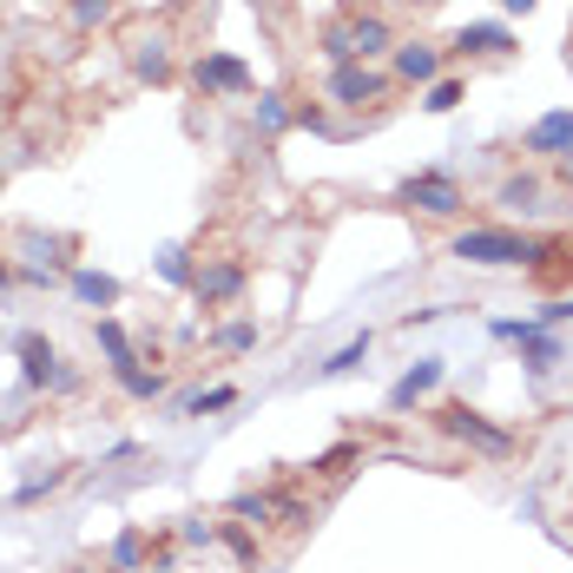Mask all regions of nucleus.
<instances>
[{"label": "nucleus", "mask_w": 573, "mask_h": 573, "mask_svg": "<svg viewBox=\"0 0 573 573\" xmlns=\"http://www.w3.org/2000/svg\"><path fill=\"white\" fill-rule=\"evenodd\" d=\"M0 284H7V258H0Z\"/></svg>", "instance_id": "obj_24"}, {"label": "nucleus", "mask_w": 573, "mask_h": 573, "mask_svg": "<svg viewBox=\"0 0 573 573\" xmlns=\"http://www.w3.org/2000/svg\"><path fill=\"white\" fill-rule=\"evenodd\" d=\"M258 126H264V133H284V126H290L284 93H258Z\"/></svg>", "instance_id": "obj_16"}, {"label": "nucleus", "mask_w": 573, "mask_h": 573, "mask_svg": "<svg viewBox=\"0 0 573 573\" xmlns=\"http://www.w3.org/2000/svg\"><path fill=\"white\" fill-rule=\"evenodd\" d=\"M382 86H389V79H382L376 67H362V60H350V67L330 72V99H337V106H376Z\"/></svg>", "instance_id": "obj_4"}, {"label": "nucleus", "mask_w": 573, "mask_h": 573, "mask_svg": "<svg viewBox=\"0 0 573 573\" xmlns=\"http://www.w3.org/2000/svg\"><path fill=\"white\" fill-rule=\"evenodd\" d=\"M402 205H416V212H429V217L468 212V198H462V185H455L448 172H416V178H402Z\"/></svg>", "instance_id": "obj_3"}, {"label": "nucleus", "mask_w": 573, "mask_h": 573, "mask_svg": "<svg viewBox=\"0 0 573 573\" xmlns=\"http://www.w3.org/2000/svg\"><path fill=\"white\" fill-rule=\"evenodd\" d=\"M448 251L462 264H541V258H554V244L521 237V231H462Z\"/></svg>", "instance_id": "obj_1"}, {"label": "nucleus", "mask_w": 573, "mask_h": 573, "mask_svg": "<svg viewBox=\"0 0 573 573\" xmlns=\"http://www.w3.org/2000/svg\"><path fill=\"white\" fill-rule=\"evenodd\" d=\"M244 284V271L237 264H217V271H198V297L212 303V297H231V290Z\"/></svg>", "instance_id": "obj_13"}, {"label": "nucleus", "mask_w": 573, "mask_h": 573, "mask_svg": "<svg viewBox=\"0 0 573 573\" xmlns=\"http://www.w3.org/2000/svg\"><path fill=\"white\" fill-rule=\"evenodd\" d=\"M67 13H72V27H99L113 13V0H67Z\"/></svg>", "instance_id": "obj_18"}, {"label": "nucleus", "mask_w": 573, "mask_h": 573, "mask_svg": "<svg viewBox=\"0 0 573 573\" xmlns=\"http://www.w3.org/2000/svg\"><path fill=\"white\" fill-rule=\"evenodd\" d=\"M158 271H165L172 284H185V278H192V264H185V251H165V258H158Z\"/></svg>", "instance_id": "obj_19"}, {"label": "nucleus", "mask_w": 573, "mask_h": 573, "mask_svg": "<svg viewBox=\"0 0 573 573\" xmlns=\"http://www.w3.org/2000/svg\"><path fill=\"white\" fill-rule=\"evenodd\" d=\"M396 72H402L409 86H435V72H441V54H435L429 40H409V47H396Z\"/></svg>", "instance_id": "obj_8"}, {"label": "nucleus", "mask_w": 573, "mask_h": 573, "mask_svg": "<svg viewBox=\"0 0 573 573\" xmlns=\"http://www.w3.org/2000/svg\"><path fill=\"white\" fill-rule=\"evenodd\" d=\"M527 152H541V158H567V152H573V106H567V113L534 119V126H527Z\"/></svg>", "instance_id": "obj_7"}, {"label": "nucleus", "mask_w": 573, "mask_h": 573, "mask_svg": "<svg viewBox=\"0 0 573 573\" xmlns=\"http://www.w3.org/2000/svg\"><path fill=\"white\" fill-rule=\"evenodd\" d=\"M72 290H79L86 303H119V284H113V278H99V271H79Z\"/></svg>", "instance_id": "obj_15"}, {"label": "nucleus", "mask_w": 573, "mask_h": 573, "mask_svg": "<svg viewBox=\"0 0 573 573\" xmlns=\"http://www.w3.org/2000/svg\"><path fill=\"white\" fill-rule=\"evenodd\" d=\"M502 212H521V217L541 212V178H534V172H521V178H502Z\"/></svg>", "instance_id": "obj_9"}, {"label": "nucleus", "mask_w": 573, "mask_h": 573, "mask_svg": "<svg viewBox=\"0 0 573 573\" xmlns=\"http://www.w3.org/2000/svg\"><path fill=\"white\" fill-rule=\"evenodd\" d=\"M507 13H534V7H541V0H502Z\"/></svg>", "instance_id": "obj_22"}, {"label": "nucleus", "mask_w": 573, "mask_h": 573, "mask_svg": "<svg viewBox=\"0 0 573 573\" xmlns=\"http://www.w3.org/2000/svg\"><path fill=\"white\" fill-rule=\"evenodd\" d=\"M448 429H455V435H468V441H482L488 455H502V448H507V429H488V423H475L468 409H462V416H448Z\"/></svg>", "instance_id": "obj_11"}, {"label": "nucleus", "mask_w": 573, "mask_h": 573, "mask_svg": "<svg viewBox=\"0 0 573 573\" xmlns=\"http://www.w3.org/2000/svg\"><path fill=\"white\" fill-rule=\"evenodd\" d=\"M448 54H462V60H468V54H475V60H502V54H514V33H507L502 20H475V27L455 33Z\"/></svg>", "instance_id": "obj_5"}, {"label": "nucleus", "mask_w": 573, "mask_h": 573, "mask_svg": "<svg viewBox=\"0 0 573 573\" xmlns=\"http://www.w3.org/2000/svg\"><path fill=\"white\" fill-rule=\"evenodd\" d=\"M561 178H567V185H573V152H567V158H561Z\"/></svg>", "instance_id": "obj_23"}, {"label": "nucleus", "mask_w": 573, "mask_h": 573, "mask_svg": "<svg viewBox=\"0 0 573 573\" xmlns=\"http://www.w3.org/2000/svg\"><path fill=\"white\" fill-rule=\"evenodd\" d=\"M382 47H389V20H382V13H350V20H337V27L323 33V54H330L337 67H350V60L369 67Z\"/></svg>", "instance_id": "obj_2"}, {"label": "nucleus", "mask_w": 573, "mask_h": 573, "mask_svg": "<svg viewBox=\"0 0 573 573\" xmlns=\"http://www.w3.org/2000/svg\"><path fill=\"white\" fill-rule=\"evenodd\" d=\"M423 106H429V113H455V106H462V79H435L429 93H423Z\"/></svg>", "instance_id": "obj_17"}, {"label": "nucleus", "mask_w": 573, "mask_h": 573, "mask_svg": "<svg viewBox=\"0 0 573 573\" xmlns=\"http://www.w3.org/2000/svg\"><path fill=\"white\" fill-rule=\"evenodd\" d=\"M20 362H27V382H47V376H54V350H47L40 337L20 343Z\"/></svg>", "instance_id": "obj_14"}, {"label": "nucleus", "mask_w": 573, "mask_h": 573, "mask_svg": "<svg viewBox=\"0 0 573 573\" xmlns=\"http://www.w3.org/2000/svg\"><path fill=\"white\" fill-rule=\"evenodd\" d=\"M192 79H198L205 93H244V86H251V67H244L237 54H205V60L192 67Z\"/></svg>", "instance_id": "obj_6"}, {"label": "nucleus", "mask_w": 573, "mask_h": 573, "mask_svg": "<svg viewBox=\"0 0 573 573\" xmlns=\"http://www.w3.org/2000/svg\"><path fill=\"white\" fill-rule=\"evenodd\" d=\"M435 382H441V362H423L416 376H402V382H396V409H409L416 396H429Z\"/></svg>", "instance_id": "obj_12"}, {"label": "nucleus", "mask_w": 573, "mask_h": 573, "mask_svg": "<svg viewBox=\"0 0 573 573\" xmlns=\"http://www.w3.org/2000/svg\"><path fill=\"white\" fill-rule=\"evenodd\" d=\"M258 343V330L251 323H237V330H224V350H251Z\"/></svg>", "instance_id": "obj_21"}, {"label": "nucleus", "mask_w": 573, "mask_h": 573, "mask_svg": "<svg viewBox=\"0 0 573 573\" xmlns=\"http://www.w3.org/2000/svg\"><path fill=\"white\" fill-rule=\"evenodd\" d=\"M224 402H231V389H212V396H192V402H185V416H205V409H224Z\"/></svg>", "instance_id": "obj_20"}, {"label": "nucleus", "mask_w": 573, "mask_h": 573, "mask_svg": "<svg viewBox=\"0 0 573 573\" xmlns=\"http://www.w3.org/2000/svg\"><path fill=\"white\" fill-rule=\"evenodd\" d=\"M133 72L139 79H172V54H165V40H133Z\"/></svg>", "instance_id": "obj_10"}]
</instances>
